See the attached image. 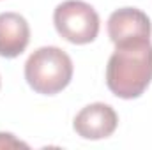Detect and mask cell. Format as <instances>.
<instances>
[{
	"mask_svg": "<svg viewBox=\"0 0 152 150\" xmlns=\"http://www.w3.org/2000/svg\"><path fill=\"white\" fill-rule=\"evenodd\" d=\"M0 85H2V83H0Z\"/></svg>",
	"mask_w": 152,
	"mask_h": 150,
	"instance_id": "cell-8",
	"label": "cell"
},
{
	"mask_svg": "<svg viewBox=\"0 0 152 150\" xmlns=\"http://www.w3.org/2000/svg\"><path fill=\"white\" fill-rule=\"evenodd\" d=\"M7 149H28L27 143L20 141L14 134L11 133H0V150Z\"/></svg>",
	"mask_w": 152,
	"mask_h": 150,
	"instance_id": "cell-7",
	"label": "cell"
},
{
	"mask_svg": "<svg viewBox=\"0 0 152 150\" xmlns=\"http://www.w3.org/2000/svg\"><path fill=\"white\" fill-rule=\"evenodd\" d=\"M30 42L28 21L18 12L0 14V57L16 58Z\"/></svg>",
	"mask_w": 152,
	"mask_h": 150,
	"instance_id": "cell-6",
	"label": "cell"
},
{
	"mask_svg": "<svg viewBox=\"0 0 152 150\" xmlns=\"http://www.w3.org/2000/svg\"><path fill=\"white\" fill-rule=\"evenodd\" d=\"M152 81L151 41L115 46L106 66V87L120 99L140 97Z\"/></svg>",
	"mask_w": 152,
	"mask_h": 150,
	"instance_id": "cell-1",
	"label": "cell"
},
{
	"mask_svg": "<svg viewBox=\"0 0 152 150\" xmlns=\"http://www.w3.org/2000/svg\"><path fill=\"white\" fill-rule=\"evenodd\" d=\"M25 79L34 92L55 95L71 83L73 60L57 46H42L27 58Z\"/></svg>",
	"mask_w": 152,
	"mask_h": 150,
	"instance_id": "cell-2",
	"label": "cell"
},
{
	"mask_svg": "<svg viewBox=\"0 0 152 150\" xmlns=\"http://www.w3.org/2000/svg\"><path fill=\"white\" fill-rule=\"evenodd\" d=\"M53 25L60 37L73 44H88L99 34V14L81 0H66L53 12Z\"/></svg>",
	"mask_w": 152,
	"mask_h": 150,
	"instance_id": "cell-3",
	"label": "cell"
},
{
	"mask_svg": "<svg viewBox=\"0 0 152 150\" xmlns=\"http://www.w3.org/2000/svg\"><path fill=\"white\" fill-rule=\"evenodd\" d=\"M152 23L149 16L136 7L117 9L108 18V36L115 46L151 41Z\"/></svg>",
	"mask_w": 152,
	"mask_h": 150,
	"instance_id": "cell-4",
	"label": "cell"
},
{
	"mask_svg": "<svg viewBox=\"0 0 152 150\" xmlns=\"http://www.w3.org/2000/svg\"><path fill=\"white\" fill-rule=\"evenodd\" d=\"M118 125V115L110 104L92 103L75 117L73 127L83 140H104L112 136Z\"/></svg>",
	"mask_w": 152,
	"mask_h": 150,
	"instance_id": "cell-5",
	"label": "cell"
}]
</instances>
